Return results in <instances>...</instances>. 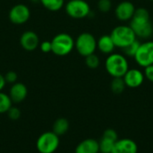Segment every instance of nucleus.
<instances>
[{"instance_id": "nucleus-1", "label": "nucleus", "mask_w": 153, "mask_h": 153, "mask_svg": "<svg viewBox=\"0 0 153 153\" xmlns=\"http://www.w3.org/2000/svg\"><path fill=\"white\" fill-rule=\"evenodd\" d=\"M130 26L137 37L146 39L152 35L153 27L150 19V14L148 10L143 7L135 9L130 20Z\"/></svg>"}, {"instance_id": "nucleus-2", "label": "nucleus", "mask_w": 153, "mask_h": 153, "mask_svg": "<svg viewBox=\"0 0 153 153\" xmlns=\"http://www.w3.org/2000/svg\"><path fill=\"white\" fill-rule=\"evenodd\" d=\"M105 67L107 72L112 78H123L129 69L127 59L120 53H111L108 56Z\"/></svg>"}, {"instance_id": "nucleus-3", "label": "nucleus", "mask_w": 153, "mask_h": 153, "mask_svg": "<svg viewBox=\"0 0 153 153\" xmlns=\"http://www.w3.org/2000/svg\"><path fill=\"white\" fill-rule=\"evenodd\" d=\"M110 36L115 43V46L120 49H124L125 47L137 40V36L131 26L124 24L115 27L112 30Z\"/></svg>"}, {"instance_id": "nucleus-4", "label": "nucleus", "mask_w": 153, "mask_h": 153, "mask_svg": "<svg viewBox=\"0 0 153 153\" xmlns=\"http://www.w3.org/2000/svg\"><path fill=\"white\" fill-rule=\"evenodd\" d=\"M52 51L57 56H66L72 52L74 48V40L73 37L65 32L56 34L51 41Z\"/></svg>"}, {"instance_id": "nucleus-5", "label": "nucleus", "mask_w": 153, "mask_h": 153, "mask_svg": "<svg viewBox=\"0 0 153 153\" xmlns=\"http://www.w3.org/2000/svg\"><path fill=\"white\" fill-rule=\"evenodd\" d=\"M74 48L81 56L85 58L90 54L95 53L97 40L91 33L82 32L74 41Z\"/></svg>"}, {"instance_id": "nucleus-6", "label": "nucleus", "mask_w": 153, "mask_h": 153, "mask_svg": "<svg viewBox=\"0 0 153 153\" xmlns=\"http://www.w3.org/2000/svg\"><path fill=\"white\" fill-rule=\"evenodd\" d=\"M59 146V136L53 132H46L39 135L36 148L39 153H54Z\"/></svg>"}, {"instance_id": "nucleus-7", "label": "nucleus", "mask_w": 153, "mask_h": 153, "mask_svg": "<svg viewBox=\"0 0 153 153\" xmlns=\"http://www.w3.org/2000/svg\"><path fill=\"white\" fill-rule=\"evenodd\" d=\"M66 14L74 19H82L91 13L90 5L85 0H70L65 5Z\"/></svg>"}, {"instance_id": "nucleus-8", "label": "nucleus", "mask_w": 153, "mask_h": 153, "mask_svg": "<svg viewBox=\"0 0 153 153\" xmlns=\"http://www.w3.org/2000/svg\"><path fill=\"white\" fill-rule=\"evenodd\" d=\"M136 63L145 68L153 64V41H147L140 44V47L134 57Z\"/></svg>"}, {"instance_id": "nucleus-9", "label": "nucleus", "mask_w": 153, "mask_h": 153, "mask_svg": "<svg viewBox=\"0 0 153 153\" xmlns=\"http://www.w3.org/2000/svg\"><path fill=\"white\" fill-rule=\"evenodd\" d=\"M30 17V11L26 5L17 4L13 5L9 12V20L12 23L21 25L29 21Z\"/></svg>"}, {"instance_id": "nucleus-10", "label": "nucleus", "mask_w": 153, "mask_h": 153, "mask_svg": "<svg viewBox=\"0 0 153 153\" xmlns=\"http://www.w3.org/2000/svg\"><path fill=\"white\" fill-rule=\"evenodd\" d=\"M134 5L130 1H122L115 9L116 17L121 22L130 21L135 12Z\"/></svg>"}, {"instance_id": "nucleus-11", "label": "nucleus", "mask_w": 153, "mask_h": 153, "mask_svg": "<svg viewBox=\"0 0 153 153\" xmlns=\"http://www.w3.org/2000/svg\"><path fill=\"white\" fill-rule=\"evenodd\" d=\"M126 86L130 88H136L143 85L144 81V74L138 69H129L123 77Z\"/></svg>"}, {"instance_id": "nucleus-12", "label": "nucleus", "mask_w": 153, "mask_h": 153, "mask_svg": "<svg viewBox=\"0 0 153 153\" xmlns=\"http://www.w3.org/2000/svg\"><path fill=\"white\" fill-rule=\"evenodd\" d=\"M39 43L38 34L32 31H26L20 37V44L27 51L35 50L39 46Z\"/></svg>"}, {"instance_id": "nucleus-13", "label": "nucleus", "mask_w": 153, "mask_h": 153, "mask_svg": "<svg viewBox=\"0 0 153 153\" xmlns=\"http://www.w3.org/2000/svg\"><path fill=\"white\" fill-rule=\"evenodd\" d=\"M138 152V145L137 143L128 138L118 139L113 147L111 153H137Z\"/></svg>"}, {"instance_id": "nucleus-14", "label": "nucleus", "mask_w": 153, "mask_h": 153, "mask_svg": "<svg viewBox=\"0 0 153 153\" xmlns=\"http://www.w3.org/2000/svg\"><path fill=\"white\" fill-rule=\"evenodd\" d=\"M28 95V88L27 87L21 82H15L12 85L10 91H9V96L13 103H21L22 102Z\"/></svg>"}, {"instance_id": "nucleus-15", "label": "nucleus", "mask_w": 153, "mask_h": 153, "mask_svg": "<svg viewBox=\"0 0 153 153\" xmlns=\"http://www.w3.org/2000/svg\"><path fill=\"white\" fill-rule=\"evenodd\" d=\"M99 141L95 139H85L82 141L75 148L74 153H99Z\"/></svg>"}, {"instance_id": "nucleus-16", "label": "nucleus", "mask_w": 153, "mask_h": 153, "mask_svg": "<svg viewBox=\"0 0 153 153\" xmlns=\"http://www.w3.org/2000/svg\"><path fill=\"white\" fill-rule=\"evenodd\" d=\"M97 48L99 49V50L104 54H111L116 46H115V43L110 36L108 35V34H105V35H102L100 37V39L97 41Z\"/></svg>"}, {"instance_id": "nucleus-17", "label": "nucleus", "mask_w": 153, "mask_h": 153, "mask_svg": "<svg viewBox=\"0 0 153 153\" xmlns=\"http://www.w3.org/2000/svg\"><path fill=\"white\" fill-rule=\"evenodd\" d=\"M69 129V122L65 118H58L55 121L53 124V133H55L57 136H62L67 133Z\"/></svg>"}, {"instance_id": "nucleus-18", "label": "nucleus", "mask_w": 153, "mask_h": 153, "mask_svg": "<svg viewBox=\"0 0 153 153\" xmlns=\"http://www.w3.org/2000/svg\"><path fill=\"white\" fill-rule=\"evenodd\" d=\"M42 5L49 11L56 12L63 8L65 0H39Z\"/></svg>"}, {"instance_id": "nucleus-19", "label": "nucleus", "mask_w": 153, "mask_h": 153, "mask_svg": "<svg viewBox=\"0 0 153 153\" xmlns=\"http://www.w3.org/2000/svg\"><path fill=\"white\" fill-rule=\"evenodd\" d=\"M126 83L123 78H113V80L110 83V88L112 92L116 95H120L124 92L126 88Z\"/></svg>"}, {"instance_id": "nucleus-20", "label": "nucleus", "mask_w": 153, "mask_h": 153, "mask_svg": "<svg viewBox=\"0 0 153 153\" xmlns=\"http://www.w3.org/2000/svg\"><path fill=\"white\" fill-rule=\"evenodd\" d=\"M13 101L11 100L9 95L0 92V114H5L11 108Z\"/></svg>"}, {"instance_id": "nucleus-21", "label": "nucleus", "mask_w": 153, "mask_h": 153, "mask_svg": "<svg viewBox=\"0 0 153 153\" xmlns=\"http://www.w3.org/2000/svg\"><path fill=\"white\" fill-rule=\"evenodd\" d=\"M116 142L109 140L105 137H101V139L99 141V147H100V152L101 153H111L114 144Z\"/></svg>"}, {"instance_id": "nucleus-22", "label": "nucleus", "mask_w": 153, "mask_h": 153, "mask_svg": "<svg viewBox=\"0 0 153 153\" xmlns=\"http://www.w3.org/2000/svg\"><path fill=\"white\" fill-rule=\"evenodd\" d=\"M140 42L138 40H135L134 41H133L132 43H130L129 45H127L126 47H125L124 49H122L124 50V53L128 56V57H134L139 47H140Z\"/></svg>"}, {"instance_id": "nucleus-23", "label": "nucleus", "mask_w": 153, "mask_h": 153, "mask_svg": "<svg viewBox=\"0 0 153 153\" xmlns=\"http://www.w3.org/2000/svg\"><path fill=\"white\" fill-rule=\"evenodd\" d=\"M100 58L95 53L90 54L85 57V64L89 69H95L100 66Z\"/></svg>"}, {"instance_id": "nucleus-24", "label": "nucleus", "mask_w": 153, "mask_h": 153, "mask_svg": "<svg viewBox=\"0 0 153 153\" xmlns=\"http://www.w3.org/2000/svg\"><path fill=\"white\" fill-rule=\"evenodd\" d=\"M112 7V3L110 0H99L98 8L102 13H108Z\"/></svg>"}, {"instance_id": "nucleus-25", "label": "nucleus", "mask_w": 153, "mask_h": 153, "mask_svg": "<svg viewBox=\"0 0 153 153\" xmlns=\"http://www.w3.org/2000/svg\"><path fill=\"white\" fill-rule=\"evenodd\" d=\"M6 114H7L8 117L11 120H13V121H16V120H18L21 117V111H20V109L15 107V106H13L7 111Z\"/></svg>"}, {"instance_id": "nucleus-26", "label": "nucleus", "mask_w": 153, "mask_h": 153, "mask_svg": "<svg viewBox=\"0 0 153 153\" xmlns=\"http://www.w3.org/2000/svg\"><path fill=\"white\" fill-rule=\"evenodd\" d=\"M4 77L6 83H9V84H14L15 82H17V79H18L17 73L15 71H13V70L6 72V74Z\"/></svg>"}, {"instance_id": "nucleus-27", "label": "nucleus", "mask_w": 153, "mask_h": 153, "mask_svg": "<svg viewBox=\"0 0 153 153\" xmlns=\"http://www.w3.org/2000/svg\"><path fill=\"white\" fill-rule=\"evenodd\" d=\"M102 137L108 138V139L112 140L114 142H117L118 140L117 133L114 129H107V130H105L104 133H103V134H102Z\"/></svg>"}, {"instance_id": "nucleus-28", "label": "nucleus", "mask_w": 153, "mask_h": 153, "mask_svg": "<svg viewBox=\"0 0 153 153\" xmlns=\"http://www.w3.org/2000/svg\"><path fill=\"white\" fill-rule=\"evenodd\" d=\"M39 49L44 53H48L52 51V46H51V41H44L39 43Z\"/></svg>"}, {"instance_id": "nucleus-29", "label": "nucleus", "mask_w": 153, "mask_h": 153, "mask_svg": "<svg viewBox=\"0 0 153 153\" xmlns=\"http://www.w3.org/2000/svg\"><path fill=\"white\" fill-rule=\"evenodd\" d=\"M144 77L153 83V64L147 66L144 68Z\"/></svg>"}, {"instance_id": "nucleus-30", "label": "nucleus", "mask_w": 153, "mask_h": 153, "mask_svg": "<svg viewBox=\"0 0 153 153\" xmlns=\"http://www.w3.org/2000/svg\"><path fill=\"white\" fill-rule=\"evenodd\" d=\"M5 84H6V81H5V79H4V75H2V74L0 73V92L4 89Z\"/></svg>"}, {"instance_id": "nucleus-31", "label": "nucleus", "mask_w": 153, "mask_h": 153, "mask_svg": "<svg viewBox=\"0 0 153 153\" xmlns=\"http://www.w3.org/2000/svg\"><path fill=\"white\" fill-rule=\"evenodd\" d=\"M151 1H153V0H151Z\"/></svg>"}, {"instance_id": "nucleus-32", "label": "nucleus", "mask_w": 153, "mask_h": 153, "mask_svg": "<svg viewBox=\"0 0 153 153\" xmlns=\"http://www.w3.org/2000/svg\"><path fill=\"white\" fill-rule=\"evenodd\" d=\"M99 153H101V152H99Z\"/></svg>"}]
</instances>
